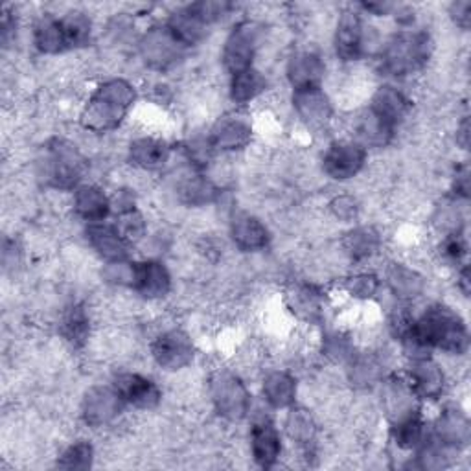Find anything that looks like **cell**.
<instances>
[{
    "mask_svg": "<svg viewBox=\"0 0 471 471\" xmlns=\"http://www.w3.org/2000/svg\"><path fill=\"white\" fill-rule=\"evenodd\" d=\"M380 376V363L373 357H363L354 363V380L357 383H373Z\"/></svg>",
    "mask_w": 471,
    "mask_h": 471,
    "instance_id": "7bdbcfd3",
    "label": "cell"
},
{
    "mask_svg": "<svg viewBox=\"0 0 471 471\" xmlns=\"http://www.w3.org/2000/svg\"><path fill=\"white\" fill-rule=\"evenodd\" d=\"M378 247H380V236L370 227H359L352 230L345 238V249L354 260L373 256Z\"/></svg>",
    "mask_w": 471,
    "mask_h": 471,
    "instance_id": "836d02e7",
    "label": "cell"
},
{
    "mask_svg": "<svg viewBox=\"0 0 471 471\" xmlns=\"http://www.w3.org/2000/svg\"><path fill=\"white\" fill-rule=\"evenodd\" d=\"M411 383L415 396L425 398V399H436L444 390V373L442 368L431 361L429 357H416L409 370Z\"/></svg>",
    "mask_w": 471,
    "mask_h": 471,
    "instance_id": "9a60e30c",
    "label": "cell"
},
{
    "mask_svg": "<svg viewBox=\"0 0 471 471\" xmlns=\"http://www.w3.org/2000/svg\"><path fill=\"white\" fill-rule=\"evenodd\" d=\"M460 289L464 291V295L469 293V269L467 267H464L460 273Z\"/></svg>",
    "mask_w": 471,
    "mask_h": 471,
    "instance_id": "816d5d0a",
    "label": "cell"
},
{
    "mask_svg": "<svg viewBox=\"0 0 471 471\" xmlns=\"http://www.w3.org/2000/svg\"><path fill=\"white\" fill-rule=\"evenodd\" d=\"M267 87V80L254 69H249L245 73H240L232 76L230 83V98L236 104H247L254 99L258 94H261Z\"/></svg>",
    "mask_w": 471,
    "mask_h": 471,
    "instance_id": "1f68e13d",
    "label": "cell"
},
{
    "mask_svg": "<svg viewBox=\"0 0 471 471\" xmlns=\"http://www.w3.org/2000/svg\"><path fill=\"white\" fill-rule=\"evenodd\" d=\"M355 131L361 141L359 142L361 146L366 144V146H374V148L387 146L394 134V127L387 124L381 116H378L370 107L359 116Z\"/></svg>",
    "mask_w": 471,
    "mask_h": 471,
    "instance_id": "d4e9b609",
    "label": "cell"
},
{
    "mask_svg": "<svg viewBox=\"0 0 471 471\" xmlns=\"http://www.w3.org/2000/svg\"><path fill=\"white\" fill-rule=\"evenodd\" d=\"M378 278L374 275H357L348 280V291L350 295L357 298H368L378 291Z\"/></svg>",
    "mask_w": 471,
    "mask_h": 471,
    "instance_id": "ee69618b",
    "label": "cell"
},
{
    "mask_svg": "<svg viewBox=\"0 0 471 471\" xmlns=\"http://www.w3.org/2000/svg\"><path fill=\"white\" fill-rule=\"evenodd\" d=\"M431 50L429 36L424 31H401L387 43L381 54L383 71L390 76H407L427 61Z\"/></svg>",
    "mask_w": 471,
    "mask_h": 471,
    "instance_id": "277c9868",
    "label": "cell"
},
{
    "mask_svg": "<svg viewBox=\"0 0 471 471\" xmlns=\"http://www.w3.org/2000/svg\"><path fill=\"white\" fill-rule=\"evenodd\" d=\"M113 387L116 389L120 398L133 407L153 409L160 401L158 387L141 374H122L116 378Z\"/></svg>",
    "mask_w": 471,
    "mask_h": 471,
    "instance_id": "4fadbf2b",
    "label": "cell"
},
{
    "mask_svg": "<svg viewBox=\"0 0 471 471\" xmlns=\"http://www.w3.org/2000/svg\"><path fill=\"white\" fill-rule=\"evenodd\" d=\"M153 357L158 366L166 370L184 368L193 359V345L186 333L179 330L164 331L153 341Z\"/></svg>",
    "mask_w": 471,
    "mask_h": 471,
    "instance_id": "9c48e42d",
    "label": "cell"
},
{
    "mask_svg": "<svg viewBox=\"0 0 471 471\" xmlns=\"http://www.w3.org/2000/svg\"><path fill=\"white\" fill-rule=\"evenodd\" d=\"M385 407L394 422L411 416L415 409V392L411 387L401 381H389L385 387Z\"/></svg>",
    "mask_w": 471,
    "mask_h": 471,
    "instance_id": "f1b7e54d",
    "label": "cell"
},
{
    "mask_svg": "<svg viewBox=\"0 0 471 471\" xmlns=\"http://www.w3.org/2000/svg\"><path fill=\"white\" fill-rule=\"evenodd\" d=\"M364 160L366 151L359 142H335L324 155V172L333 179L347 181L361 172Z\"/></svg>",
    "mask_w": 471,
    "mask_h": 471,
    "instance_id": "ba28073f",
    "label": "cell"
},
{
    "mask_svg": "<svg viewBox=\"0 0 471 471\" xmlns=\"http://www.w3.org/2000/svg\"><path fill=\"white\" fill-rule=\"evenodd\" d=\"M41 177L48 186L59 190H73L83 177L85 158L71 142L54 139L45 148L41 160Z\"/></svg>",
    "mask_w": 471,
    "mask_h": 471,
    "instance_id": "3957f363",
    "label": "cell"
},
{
    "mask_svg": "<svg viewBox=\"0 0 471 471\" xmlns=\"http://www.w3.org/2000/svg\"><path fill=\"white\" fill-rule=\"evenodd\" d=\"M219 190L214 186L212 181H209L203 176H193L181 183L179 186V197L183 203L192 207H203L216 201Z\"/></svg>",
    "mask_w": 471,
    "mask_h": 471,
    "instance_id": "f546056e",
    "label": "cell"
},
{
    "mask_svg": "<svg viewBox=\"0 0 471 471\" xmlns=\"http://www.w3.org/2000/svg\"><path fill=\"white\" fill-rule=\"evenodd\" d=\"M230 234L242 251H260L269 244V230L251 214H236L230 223Z\"/></svg>",
    "mask_w": 471,
    "mask_h": 471,
    "instance_id": "ffe728a7",
    "label": "cell"
},
{
    "mask_svg": "<svg viewBox=\"0 0 471 471\" xmlns=\"http://www.w3.org/2000/svg\"><path fill=\"white\" fill-rule=\"evenodd\" d=\"M363 8L366 12H373L376 15H387L394 6L389 3H373V4H363Z\"/></svg>",
    "mask_w": 471,
    "mask_h": 471,
    "instance_id": "f907efd6",
    "label": "cell"
},
{
    "mask_svg": "<svg viewBox=\"0 0 471 471\" xmlns=\"http://www.w3.org/2000/svg\"><path fill=\"white\" fill-rule=\"evenodd\" d=\"M212 401L218 413L232 422L247 416L251 407V396L238 376L230 373H218L210 383Z\"/></svg>",
    "mask_w": 471,
    "mask_h": 471,
    "instance_id": "5b68a950",
    "label": "cell"
},
{
    "mask_svg": "<svg viewBox=\"0 0 471 471\" xmlns=\"http://www.w3.org/2000/svg\"><path fill=\"white\" fill-rule=\"evenodd\" d=\"M188 158L195 167H205L214 153V146L210 144L209 139H195L188 144L186 148Z\"/></svg>",
    "mask_w": 471,
    "mask_h": 471,
    "instance_id": "b9f144b4",
    "label": "cell"
},
{
    "mask_svg": "<svg viewBox=\"0 0 471 471\" xmlns=\"http://www.w3.org/2000/svg\"><path fill=\"white\" fill-rule=\"evenodd\" d=\"M293 310L302 315V317H306V319H315L319 315V296L317 293H313V289H300L293 295Z\"/></svg>",
    "mask_w": 471,
    "mask_h": 471,
    "instance_id": "60d3db41",
    "label": "cell"
},
{
    "mask_svg": "<svg viewBox=\"0 0 471 471\" xmlns=\"http://www.w3.org/2000/svg\"><path fill=\"white\" fill-rule=\"evenodd\" d=\"M64 339L73 347H83L89 338V317L81 306H73L66 310L61 324Z\"/></svg>",
    "mask_w": 471,
    "mask_h": 471,
    "instance_id": "e575fe53",
    "label": "cell"
},
{
    "mask_svg": "<svg viewBox=\"0 0 471 471\" xmlns=\"http://www.w3.org/2000/svg\"><path fill=\"white\" fill-rule=\"evenodd\" d=\"M184 47L172 36V31L164 28H151L144 33L141 41V54L151 69L166 71L183 57Z\"/></svg>",
    "mask_w": 471,
    "mask_h": 471,
    "instance_id": "52a82bcc",
    "label": "cell"
},
{
    "mask_svg": "<svg viewBox=\"0 0 471 471\" xmlns=\"http://www.w3.org/2000/svg\"><path fill=\"white\" fill-rule=\"evenodd\" d=\"M442 251H444V256L453 263H460L464 260L467 247H466V242L460 236V232H453L448 236V238L444 240Z\"/></svg>",
    "mask_w": 471,
    "mask_h": 471,
    "instance_id": "f6af8a7d",
    "label": "cell"
},
{
    "mask_svg": "<svg viewBox=\"0 0 471 471\" xmlns=\"http://www.w3.org/2000/svg\"><path fill=\"white\" fill-rule=\"evenodd\" d=\"M192 15H195L205 26L219 21L228 10V3H219V0H203V3H193L186 6Z\"/></svg>",
    "mask_w": 471,
    "mask_h": 471,
    "instance_id": "ab89813d",
    "label": "cell"
},
{
    "mask_svg": "<svg viewBox=\"0 0 471 471\" xmlns=\"http://www.w3.org/2000/svg\"><path fill=\"white\" fill-rule=\"evenodd\" d=\"M409 107L411 104L406 94L394 87L378 89V92L373 98V104H370V109H373L378 116H381L387 124H390L394 129L403 118H406Z\"/></svg>",
    "mask_w": 471,
    "mask_h": 471,
    "instance_id": "603a6c76",
    "label": "cell"
},
{
    "mask_svg": "<svg viewBox=\"0 0 471 471\" xmlns=\"http://www.w3.org/2000/svg\"><path fill=\"white\" fill-rule=\"evenodd\" d=\"M61 21L66 45L69 48H78V47H87L90 43V33H92V24L90 19L81 13V12H71L66 13Z\"/></svg>",
    "mask_w": 471,
    "mask_h": 471,
    "instance_id": "d6a6232c",
    "label": "cell"
},
{
    "mask_svg": "<svg viewBox=\"0 0 471 471\" xmlns=\"http://www.w3.org/2000/svg\"><path fill=\"white\" fill-rule=\"evenodd\" d=\"M469 434H471L469 420L458 409H446L434 427L436 441L451 450L466 448L469 442Z\"/></svg>",
    "mask_w": 471,
    "mask_h": 471,
    "instance_id": "44dd1931",
    "label": "cell"
},
{
    "mask_svg": "<svg viewBox=\"0 0 471 471\" xmlns=\"http://www.w3.org/2000/svg\"><path fill=\"white\" fill-rule=\"evenodd\" d=\"M166 28L172 31V36L186 48L197 45L201 39L207 36V26L201 22L195 15L188 12V8L176 12L167 19Z\"/></svg>",
    "mask_w": 471,
    "mask_h": 471,
    "instance_id": "484cf974",
    "label": "cell"
},
{
    "mask_svg": "<svg viewBox=\"0 0 471 471\" xmlns=\"http://www.w3.org/2000/svg\"><path fill=\"white\" fill-rule=\"evenodd\" d=\"M415 352H420V357H427L424 352L429 348H441L450 354H464L469 345L466 324L451 310L434 306L427 310L403 341Z\"/></svg>",
    "mask_w": 471,
    "mask_h": 471,
    "instance_id": "6da1fadb",
    "label": "cell"
},
{
    "mask_svg": "<svg viewBox=\"0 0 471 471\" xmlns=\"http://www.w3.org/2000/svg\"><path fill=\"white\" fill-rule=\"evenodd\" d=\"M293 106L300 120L312 129H322L331 120V104L321 87L295 90Z\"/></svg>",
    "mask_w": 471,
    "mask_h": 471,
    "instance_id": "8fae6325",
    "label": "cell"
},
{
    "mask_svg": "<svg viewBox=\"0 0 471 471\" xmlns=\"http://www.w3.org/2000/svg\"><path fill=\"white\" fill-rule=\"evenodd\" d=\"M389 286L392 287V291L401 296V298H415L422 293V278L411 271V269L403 267V265H392L389 269Z\"/></svg>",
    "mask_w": 471,
    "mask_h": 471,
    "instance_id": "d590c367",
    "label": "cell"
},
{
    "mask_svg": "<svg viewBox=\"0 0 471 471\" xmlns=\"http://www.w3.org/2000/svg\"><path fill=\"white\" fill-rule=\"evenodd\" d=\"M467 131H469V127H467V120H464L462 125H460V133H458V142H460L464 148L467 146Z\"/></svg>",
    "mask_w": 471,
    "mask_h": 471,
    "instance_id": "f5cc1de1",
    "label": "cell"
},
{
    "mask_svg": "<svg viewBox=\"0 0 471 471\" xmlns=\"http://www.w3.org/2000/svg\"><path fill=\"white\" fill-rule=\"evenodd\" d=\"M74 209L89 223H102L111 212V199L98 186H80L74 193Z\"/></svg>",
    "mask_w": 471,
    "mask_h": 471,
    "instance_id": "7402d4cb",
    "label": "cell"
},
{
    "mask_svg": "<svg viewBox=\"0 0 471 471\" xmlns=\"http://www.w3.org/2000/svg\"><path fill=\"white\" fill-rule=\"evenodd\" d=\"M263 396L271 407L286 409L293 406L296 396V383L286 373H273L263 381Z\"/></svg>",
    "mask_w": 471,
    "mask_h": 471,
    "instance_id": "4316f807",
    "label": "cell"
},
{
    "mask_svg": "<svg viewBox=\"0 0 471 471\" xmlns=\"http://www.w3.org/2000/svg\"><path fill=\"white\" fill-rule=\"evenodd\" d=\"M251 137L253 129L249 122L238 116H225L212 127L209 141L214 150L236 151L245 148L251 142Z\"/></svg>",
    "mask_w": 471,
    "mask_h": 471,
    "instance_id": "ac0fdd59",
    "label": "cell"
},
{
    "mask_svg": "<svg viewBox=\"0 0 471 471\" xmlns=\"http://www.w3.org/2000/svg\"><path fill=\"white\" fill-rule=\"evenodd\" d=\"M451 17L460 28L467 30L469 21H471V3H467V0H460V3H455L451 6Z\"/></svg>",
    "mask_w": 471,
    "mask_h": 471,
    "instance_id": "c3c4849f",
    "label": "cell"
},
{
    "mask_svg": "<svg viewBox=\"0 0 471 471\" xmlns=\"http://www.w3.org/2000/svg\"><path fill=\"white\" fill-rule=\"evenodd\" d=\"M134 98L137 92L125 80H109L102 83L81 113V125L96 133L116 129L125 118Z\"/></svg>",
    "mask_w": 471,
    "mask_h": 471,
    "instance_id": "7a4b0ae2",
    "label": "cell"
},
{
    "mask_svg": "<svg viewBox=\"0 0 471 471\" xmlns=\"http://www.w3.org/2000/svg\"><path fill=\"white\" fill-rule=\"evenodd\" d=\"M251 448L253 457L258 466L261 467H273L282 453V441L280 432L273 425L271 420H260L254 424L251 432Z\"/></svg>",
    "mask_w": 471,
    "mask_h": 471,
    "instance_id": "e0dca14e",
    "label": "cell"
},
{
    "mask_svg": "<svg viewBox=\"0 0 471 471\" xmlns=\"http://www.w3.org/2000/svg\"><path fill=\"white\" fill-rule=\"evenodd\" d=\"M364 43V31L359 13L347 10L338 24L335 31V50L343 61H355L363 54Z\"/></svg>",
    "mask_w": 471,
    "mask_h": 471,
    "instance_id": "2e32d148",
    "label": "cell"
},
{
    "mask_svg": "<svg viewBox=\"0 0 471 471\" xmlns=\"http://www.w3.org/2000/svg\"><path fill=\"white\" fill-rule=\"evenodd\" d=\"M287 432L296 444L310 446L315 441V424L310 413L304 409H293L287 416Z\"/></svg>",
    "mask_w": 471,
    "mask_h": 471,
    "instance_id": "8d00e7d4",
    "label": "cell"
},
{
    "mask_svg": "<svg viewBox=\"0 0 471 471\" xmlns=\"http://www.w3.org/2000/svg\"><path fill=\"white\" fill-rule=\"evenodd\" d=\"M326 354L335 359L350 357V345L343 338H339V335H331L326 341Z\"/></svg>",
    "mask_w": 471,
    "mask_h": 471,
    "instance_id": "7dc6e473",
    "label": "cell"
},
{
    "mask_svg": "<svg viewBox=\"0 0 471 471\" xmlns=\"http://www.w3.org/2000/svg\"><path fill=\"white\" fill-rule=\"evenodd\" d=\"M167 158H170V148L157 139H139L129 146L131 164L142 167V170H158Z\"/></svg>",
    "mask_w": 471,
    "mask_h": 471,
    "instance_id": "cb8c5ba5",
    "label": "cell"
},
{
    "mask_svg": "<svg viewBox=\"0 0 471 471\" xmlns=\"http://www.w3.org/2000/svg\"><path fill=\"white\" fill-rule=\"evenodd\" d=\"M92 446L89 442H78L61 455L57 466L63 469H87L92 464Z\"/></svg>",
    "mask_w": 471,
    "mask_h": 471,
    "instance_id": "f35d334b",
    "label": "cell"
},
{
    "mask_svg": "<svg viewBox=\"0 0 471 471\" xmlns=\"http://www.w3.org/2000/svg\"><path fill=\"white\" fill-rule=\"evenodd\" d=\"M33 43L43 54H59L69 48L59 19L43 17L33 30Z\"/></svg>",
    "mask_w": 471,
    "mask_h": 471,
    "instance_id": "83f0119b",
    "label": "cell"
},
{
    "mask_svg": "<svg viewBox=\"0 0 471 471\" xmlns=\"http://www.w3.org/2000/svg\"><path fill=\"white\" fill-rule=\"evenodd\" d=\"M455 192L462 197H467L469 192V174H467V167L464 166L462 170L457 172V179H455Z\"/></svg>",
    "mask_w": 471,
    "mask_h": 471,
    "instance_id": "681fc988",
    "label": "cell"
},
{
    "mask_svg": "<svg viewBox=\"0 0 471 471\" xmlns=\"http://www.w3.org/2000/svg\"><path fill=\"white\" fill-rule=\"evenodd\" d=\"M87 238L92 249L109 263L125 261L129 244L122 238L115 225L90 223L87 228Z\"/></svg>",
    "mask_w": 471,
    "mask_h": 471,
    "instance_id": "5bb4252c",
    "label": "cell"
},
{
    "mask_svg": "<svg viewBox=\"0 0 471 471\" xmlns=\"http://www.w3.org/2000/svg\"><path fill=\"white\" fill-rule=\"evenodd\" d=\"M287 78L295 90L321 87L324 78V63L315 52H298L289 59Z\"/></svg>",
    "mask_w": 471,
    "mask_h": 471,
    "instance_id": "d6986e66",
    "label": "cell"
},
{
    "mask_svg": "<svg viewBox=\"0 0 471 471\" xmlns=\"http://www.w3.org/2000/svg\"><path fill=\"white\" fill-rule=\"evenodd\" d=\"M115 228L120 232V236L127 244H134L144 236L146 223H144V218L141 216V212L133 207V209H127L124 212H118Z\"/></svg>",
    "mask_w": 471,
    "mask_h": 471,
    "instance_id": "74e56055",
    "label": "cell"
},
{
    "mask_svg": "<svg viewBox=\"0 0 471 471\" xmlns=\"http://www.w3.org/2000/svg\"><path fill=\"white\" fill-rule=\"evenodd\" d=\"M131 286L146 298L166 296L172 287V278L167 269L160 261H141L133 263Z\"/></svg>",
    "mask_w": 471,
    "mask_h": 471,
    "instance_id": "7c38bea8",
    "label": "cell"
},
{
    "mask_svg": "<svg viewBox=\"0 0 471 471\" xmlns=\"http://www.w3.org/2000/svg\"><path fill=\"white\" fill-rule=\"evenodd\" d=\"M256 41L258 30L253 22H242L230 31L223 48V63L232 76L253 69Z\"/></svg>",
    "mask_w": 471,
    "mask_h": 471,
    "instance_id": "8992f818",
    "label": "cell"
},
{
    "mask_svg": "<svg viewBox=\"0 0 471 471\" xmlns=\"http://www.w3.org/2000/svg\"><path fill=\"white\" fill-rule=\"evenodd\" d=\"M392 436H394V442L401 450H416V448H420L425 442V439H427L425 425H424L420 415L413 413L407 418H403L399 422H394Z\"/></svg>",
    "mask_w": 471,
    "mask_h": 471,
    "instance_id": "4dcf8cb0",
    "label": "cell"
},
{
    "mask_svg": "<svg viewBox=\"0 0 471 471\" xmlns=\"http://www.w3.org/2000/svg\"><path fill=\"white\" fill-rule=\"evenodd\" d=\"M330 207H331V212L335 216H338L339 219H345V221L354 219L357 216V210H359L354 197H350V195H341L338 199H333Z\"/></svg>",
    "mask_w": 471,
    "mask_h": 471,
    "instance_id": "bcb514c9",
    "label": "cell"
},
{
    "mask_svg": "<svg viewBox=\"0 0 471 471\" xmlns=\"http://www.w3.org/2000/svg\"><path fill=\"white\" fill-rule=\"evenodd\" d=\"M124 403L115 387H94L83 399V418L92 427H102L122 413Z\"/></svg>",
    "mask_w": 471,
    "mask_h": 471,
    "instance_id": "30bf717a",
    "label": "cell"
}]
</instances>
